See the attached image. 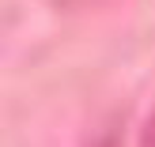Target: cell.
Segmentation results:
<instances>
[{
    "instance_id": "obj_2",
    "label": "cell",
    "mask_w": 155,
    "mask_h": 147,
    "mask_svg": "<svg viewBox=\"0 0 155 147\" xmlns=\"http://www.w3.org/2000/svg\"><path fill=\"white\" fill-rule=\"evenodd\" d=\"M95 147H117V136H114V132H110V136H102V140H98Z\"/></svg>"
},
{
    "instance_id": "obj_1",
    "label": "cell",
    "mask_w": 155,
    "mask_h": 147,
    "mask_svg": "<svg viewBox=\"0 0 155 147\" xmlns=\"http://www.w3.org/2000/svg\"><path fill=\"white\" fill-rule=\"evenodd\" d=\"M140 147H155V110H151V121L144 125V136H140Z\"/></svg>"
}]
</instances>
